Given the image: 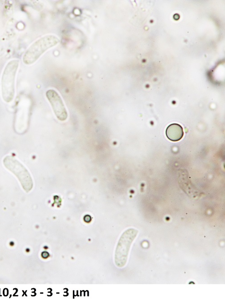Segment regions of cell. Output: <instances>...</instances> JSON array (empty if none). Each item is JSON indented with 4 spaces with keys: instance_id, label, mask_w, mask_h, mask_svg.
I'll list each match as a JSON object with an SVG mask.
<instances>
[{
    "instance_id": "obj_1",
    "label": "cell",
    "mask_w": 225,
    "mask_h": 300,
    "mask_svg": "<svg viewBox=\"0 0 225 300\" xmlns=\"http://www.w3.org/2000/svg\"><path fill=\"white\" fill-rule=\"evenodd\" d=\"M59 42V39L54 35H47L40 38L26 51L23 58V63L28 65L33 64L46 51Z\"/></svg>"
},
{
    "instance_id": "obj_2",
    "label": "cell",
    "mask_w": 225,
    "mask_h": 300,
    "mask_svg": "<svg viewBox=\"0 0 225 300\" xmlns=\"http://www.w3.org/2000/svg\"><path fill=\"white\" fill-rule=\"evenodd\" d=\"M19 66V61L13 60L6 65L2 78L3 99L7 103L12 101L15 93V79Z\"/></svg>"
},
{
    "instance_id": "obj_3",
    "label": "cell",
    "mask_w": 225,
    "mask_h": 300,
    "mask_svg": "<svg viewBox=\"0 0 225 300\" xmlns=\"http://www.w3.org/2000/svg\"><path fill=\"white\" fill-rule=\"evenodd\" d=\"M5 166L18 177L23 188L29 191L33 187L30 175L25 167L18 160L11 156H7L3 160Z\"/></svg>"
},
{
    "instance_id": "obj_4",
    "label": "cell",
    "mask_w": 225,
    "mask_h": 300,
    "mask_svg": "<svg viewBox=\"0 0 225 300\" xmlns=\"http://www.w3.org/2000/svg\"><path fill=\"white\" fill-rule=\"evenodd\" d=\"M46 96L57 119L61 121H66L68 116L67 112L61 97L57 92L53 89L48 90L46 93Z\"/></svg>"
},
{
    "instance_id": "obj_5",
    "label": "cell",
    "mask_w": 225,
    "mask_h": 300,
    "mask_svg": "<svg viewBox=\"0 0 225 300\" xmlns=\"http://www.w3.org/2000/svg\"><path fill=\"white\" fill-rule=\"evenodd\" d=\"M137 233H138V231L135 229H129L127 231H126L122 235L121 242H120L121 243L120 245H121V246H120V247H122V248H119V250H120L119 254L121 255L120 258L122 259L121 262H122L123 266L126 262L130 246H131L132 242H133L136 236L137 235Z\"/></svg>"
},
{
    "instance_id": "obj_6",
    "label": "cell",
    "mask_w": 225,
    "mask_h": 300,
    "mask_svg": "<svg viewBox=\"0 0 225 300\" xmlns=\"http://www.w3.org/2000/svg\"><path fill=\"white\" fill-rule=\"evenodd\" d=\"M167 138L172 141L180 140L184 136L183 129L181 125L177 124H172L168 126L166 131Z\"/></svg>"
},
{
    "instance_id": "obj_7",
    "label": "cell",
    "mask_w": 225,
    "mask_h": 300,
    "mask_svg": "<svg viewBox=\"0 0 225 300\" xmlns=\"http://www.w3.org/2000/svg\"><path fill=\"white\" fill-rule=\"evenodd\" d=\"M49 256V254L47 252H44L41 253V256H42V258H44V259L48 258Z\"/></svg>"
},
{
    "instance_id": "obj_8",
    "label": "cell",
    "mask_w": 225,
    "mask_h": 300,
    "mask_svg": "<svg viewBox=\"0 0 225 300\" xmlns=\"http://www.w3.org/2000/svg\"><path fill=\"white\" fill-rule=\"evenodd\" d=\"M10 246H14V243L13 242H10Z\"/></svg>"
}]
</instances>
